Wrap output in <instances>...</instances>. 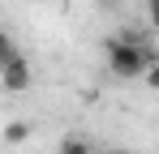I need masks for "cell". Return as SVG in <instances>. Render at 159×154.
Returning <instances> with one entry per match:
<instances>
[{"mask_svg": "<svg viewBox=\"0 0 159 154\" xmlns=\"http://www.w3.org/2000/svg\"><path fill=\"white\" fill-rule=\"evenodd\" d=\"M103 56H107V73L120 77V81L142 77V73H146V64L155 60L151 43H146L138 30H116V34L103 43Z\"/></svg>", "mask_w": 159, "mask_h": 154, "instance_id": "6da1fadb", "label": "cell"}, {"mask_svg": "<svg viewBox=\"0 0 159 154\" xmlns=\"http://www.w3.org/2000/svg\"><path fill=\"white\" fill-rule=\"evenodd\" d=\"M30 86H34V69H30V60L17 51L4 69H0V90H9V94H26Z\"/></svg>", "mask_w": 159, "mask_h": 154, "instance_id": "7a4b0ae2", "label": "cell"}, {"mask_svg": "<svg viewBox=\"0 0 159 154\" xmlns=\"http://www.w3.org/2000/svg\"><path fill=\"white\" fill-rule=\"evenodd\" d=\"M26 137H30V124H26V120H13V124L0 133V141H4V146H22Z\"/></svg>", "mask_w": 159, "mask_h": 154, "instance_id": "3957f363", "label": "cell"}, {"mask_svg": "<svg viewBox=\"0 0 159 154\" xmlns=\"http://www.w3.org/2000/svg\"><path fill=\"white\" fill-rule=\"evenodd\" d=\"M56 154H95V146H90L86 137H65V141H60V150H56Z\"/></svg>", "mask_w": 159, "mask_h": 154, "instance_id": "277c9868", "label": "cell"}, {"mask_svg": "<svg viewBox=\"0 0 159 154\" xmlns=\"http://www.w3.org/2000/svg\"><path fill=\"white\" fill-rule=\"evenodd\" d=\"M13 56H17V43H13V34H9V30H0V69H4Z\"/></svg>", "mask_w": 159, "mask_h": 154, "instance_id": "5b68a950", "label": "cell"}, {"mask_svg": "<svg viewBox=\"0 0 159 154\" xmlns=\"http://www.w3.org/2000/svg\"><path fill=\"white\" fill-rule=\"evenodd\" d=\"M142 81H146L151 90H159V60H151V64H146V73H142Z\"/></svg>", "mask_w": 159, "mask_h": 154, "instance_id": "8992f818", "label": "cell"}, {"mask_svg": "<svg viewBox=\"0 0 159 154\" xmlns=\"http://www.w3.org/2000/svg\"><path fill=\"white\" fill-rule=\"evenodd\" d=\"M146 22H151V30L159 34V0H146Z\"/></svg>", "mask_w": 159, "mask_h": 154, "instance_id": "52a82bcc", "label": "cell"}, {"mask_svg": "<svg viewBox=\"0 0 159 154\" xmlns=\"http://www.w3.org/2000/svg\"><path fill=\"white\" fill-rule=\"evenodd\" d=\"M151 51H155V60H159V34H155V39H151Z\"/></svg>", "mask_w": 159, "mask_h": 154, "instance_id": "ba28073f", "label": "cell"}, {"mask_svg": "<svg viewBox=\"0 0 159 154\" xmlns=\"http://www.w3.org/2000/svg\"><path fill=\"white\" fill-rule=\"evenodd\" d=\"M107 154H129V150H107Z\"/></svg>", "mask_w": 159, "mask_h": 154, "instance_id": "9c48e42d", "label": "cell"}]
</instances>
